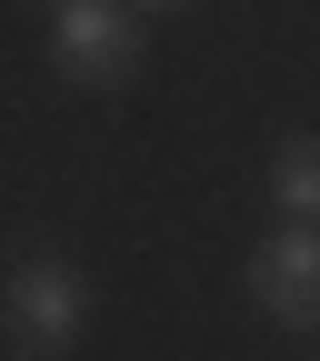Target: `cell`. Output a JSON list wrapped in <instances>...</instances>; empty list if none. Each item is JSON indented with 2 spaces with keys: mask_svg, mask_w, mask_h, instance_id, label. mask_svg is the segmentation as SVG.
<instances>
[{
  "mask_svg": "<svg viewBox=\"0 0 320 361\" xmlns=\"http://www.w3.org/2000/svg\"><path fill=\"white\" fill-rule=\"evenodd\" d=\"M80 331H90V281H80V261L20 251L11 271H0V341H11V361H70Z\"/></svg>",
  "mask_w": 320,
  "mask_h": 361,
  "instance_id": "obj_1",
  "label": "cell"
},
{
  "mask_svg": "<svg viewBox=\"0 0 320 361\" xmlns=\"http://www.w3.org/2000/svg\"><path fill=\"white\" fill-rule=\"evenodd\" d=\"M51 71L70 90H130L141 80V11L130 0H60L51 11Z\"/></svg>",
  "mask_w": 320,
  "mask_h": 361,
  "instance_id": "obj_2",
  "label": "cell"
},
{
  "mask_svg": "<svg viewBox=\"0 0 320 361\" xmlns=\"http://www.w3.org/2000/svg\"><path fill=\"white\" fill-rule=\"evenodd\" d=\"M250 301L290 331H320V231L310 221H290V231H270L250 251Z\"/></svg>",
  "mask_w": 320,
  "mask_h": 361,
  "instance_id": "obj_3",
  "label": "cell"
},
{
  "mask_svg": "<svg viewBox=\"0 0 320 361\" xmlns=\"http://www.w3.org/2000/svg\"><path fill=\"white\" fill-rule=\"evenodd\" d=\"M270 201H281L290 221H310V231H320V141H310V130L270 151Z\"/></svg>",
  "mask_w": 320,
  "mask_h": 361,
  "instance_id": "obj_4",
  "label": "cell"
},
{
  "mask_svg": "<svg viewBox=\"0 0 320 361\" xmlns=\"http://www.w3.org/2000/svg\"><path fill=\"white\" fill-rule=\"evenodd\" d=\"M130 11H151V20H160V11H180V0H130Z\"/></svg>",
  "mask_w": 320,
  "mask_h": 361,
  "instance_id": "obj_5",
  "label": "cell"
},
{
  "mask_svg": "<svg viewBox=\"0 0 320 361\" xmlns=\"http://www.w3.org/2000/svg\"><path fill=\"white\" fill-rule=\"evenodd\" d=\"M51 11H60V0H51Z\"/></svg>",
  "mask_w": 320,
  "mask_h": 361,
  "instance_id": "obj_6",
  "label": "cell"
}]
</instances>
